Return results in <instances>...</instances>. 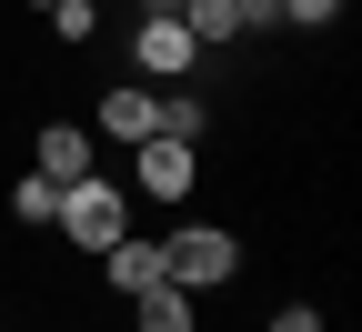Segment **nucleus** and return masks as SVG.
<instances>
[{
	"label": "nucleus",
	"mask_w": 362,
	"mask_h": 332,
	"mask_svg": "<svg viewBox=\"0 0 362 332\" xmlns=\"http://www.w3.org/2000/svg\"><path fill=\"white\" fill-rule=\"evenodd\" d=\"M121 222H131V202H121V181H111V171L61 181V212H51V231H61L71 252H90V262H101V252L121 242Z\"/></svg>",
	"instance_id": "nucleus-1"
},
{
	"label": "nucleus",
	"mask_w": 362,
	"mask_h": 332,
	"mask_svg": "<svg viewBox=\"0 0 362 332\" xmlns=\"http://www.w3.org/2000/svg\"><path fill=\"white\" fill-rule=\"evenodd\" d=\"M161 272L181 282V292H221V282L242 272V231H221V222H181L171 242H161Z\"/></svg>",
	"instance_id": "nucleus-2"
},
{
	"label": "nucleus",
	"mask_w": 362,
	"mask_h": 332,
	"mask_svg": "<svg viewBox=\"0 0 362 332\" xmlns=\"http://www.w3.org/2000/svg\"><path fill=\"white\" fill-rule=\"evenodd\" d=\"M131 71H141L151 91H161V81H192V71H202V40L181 30V11H141V21H131Z\"/></svg>",
	"instance_id": "nucleus-3"
},
{
	"label": "nucleus",
	"mask_w": 362,
	"mask_h": 332,
	"mask_svg": "<svg viewBox=\"0 0 362 332\" xmlns=\"http://www.w3.org/2000/svg\"><path fill=\"white\" fill-rule=\"evenodd\" d=\"M192 181H202V151H192V141H171V131L131 141V192H151V202L181 212V192H192Z\"/></svg>",
	"instance_id": "nucleus-4"
},
{
	"label": "nucleus",
	"mask_w": 362,
	"mask_h": 332,
	"mask_svg": "<svg viewBox=\"0 0 362 332\" xmlns=\"http://www.w3.org/2000/svg\"><path fill=\"white\" fill-rule=\"evenodd\" d=\"M30 171L40 181H90V171H101V141H90L81 121H40L30 131Z\"/></svg>",
	"instance_id": "nucleus-5"
},
{
	"label": "nucleus",
	"mask_w": 362,
	"mask_h": 332,
	"mask_svg": "<svg viewBox=\"0 0 362 332\" xmlns=\"http://www.w3.org/2000/svg\"><path fill=\"white\" fill-rule=\"evenodd\" d=\"M101 131H111V141H151V131H161V91H151V81H111V91H101Z\"/></svg>",
	"instance_id": "nucleus-6"
},
{
	"label": "nucleus",
	"mask_w": 362,
	"mask_h": 332,
	"mask_svg": "<svg viewBox=\"0 0 362 332\" xmlns=\"http://www.w3.org/2000/svg\"><path fill=\"white\" fill-rule=\"evenodd\" d=\"M101 282H111L121 302H131V292H151V282H171V272H161V242H131V231H121V242L101 252Z\"/></svg>",
	"instance_id": "nucleus-7"
},
{
	"label": "nucleus",
	"mask_w": 362,
	"mask_h": 332,
	"mask_svg": "<svg viewBox=\"0 0 362 332\" xmlns=\"http://www.w3.org/2000/svg\"><path fill=\"white\" fill-rule=\"evenodd\" d=\"M181 30H192L202 51H232L242 40V0H181Z\"/></svg>",
	"instance_id": "nucleus-8"
},
{
	"label": "nucleus",
	"mask_w": 362,
	"mask_h": 332,
	"mask_svg": "<svg viewBox=\"0 0 362 332\" xmlns=\"http://www.w3.org/2000/svg\"><path fill=\"white\" fill-rule=\"evenodd\" d=\"M131 322L141 332H192V292L181 282H151V292H131Z\"/></svg>",
	"instance_id": "nucleus-9"
},
{
	"label": "nucleus",
	"mask_w": 362,
	"mask_h": 332,
	"mask_svg": "<svg viewBox=\"0 0 362 332\" xmlns=\"http://www.w3.org/2000/svg\"><path fill=\"white\" fill-rule=\"evenodd\" d=\"M40 21H51V40H61V51H90V40H101V11H90V0H51Z\"/></svg>",
	"instance_id": "nucleus-10"
},
{
	"label": "nucleus",
	"mask_w": 362,
	"mask_h": 332,
	"mask_svg": "<svg viewBox=\"0 0 362 332\" xmlns=\"http://www.w3.org/2000/svg\"><path fill=\"white\" fill-rule=\"evenodd\" d=\"M161 131L202 151V131H211V101H202V91H161Z\"/></svg>",
	"instance_id": "nucleus-11"
},
{
	"label": "nucleus",
	"mask_w": 362,
	"mask_h": 332,
	"mask_svg": "<svg viewBox=\"0 0 362 332\" xmlns=\"http://www.w3.org/2000/svg\"><path fill=\"white\" fill-rule=\"evenodd\" d=\"M51 212H61V181H40V171H21V181H11V222H30V231H51Z\"/></svg>",
	"instance_id": "nucleus-12"
},
{
	"label": "nucleus",
	"mask_w": 362,
	"mask_h": 332,
	"mask_svg": "<svg viewBox=\"0 0 362 332\" xmlns=\"http://www.w3.org/2000/svg\"><path fill=\"white\" fill-rule=\"evenodd\" d=\"M272 332H322V312H312V302H282V312H272Z\"/></svg>",
	"instance_id": "nucleus-13"
},
{
	"label": "nucleus",
	"mask_w": 362,
	"mask_h": 332,
	"mask_svg": "<svg viewBox=\"0 0 362 332\" xmlns=\"http://www.w3.org/2000/svg\"><path fill=\"white\" fill-rule=\"evenodd\" d=\"M141 11H181V0H141Z\"/></svg>",
	"instance_id": "nucleus-14"
},
{
	"label": "nucleus",
	"mask_w": 362,
	"mask_h": 332,
	"mask_svg": "<svg viewBox=\"0 0 362 332\" xmlns=\"http://www.w3.org/2000/svg\"><path fill=\"white\" fill-rule=\"evenodd\" d=\"M21 11H51V0H21Z\"/></svg>",
	"instance_id": "nucleus-15"
},
{
	"label": "nucleus",
	"mask_w": 362,
	"mask_h": 332,
	"mask_svg": "<svg viewBox=\"0 0 362 332\" xmlns=\"http://www.w3.org/2000/svg\"><path fill=\"white\" fill-rule=\"evenodd\" d=\"M90 11H111V0H90Z\"/></svg>",
	"instance_id": "nucleus-16"
}]
</instances>
